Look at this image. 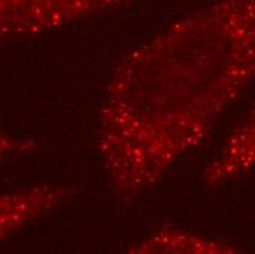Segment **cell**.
<instances>
[{
    "label": "cell",
    "instance_id": "obj_1",
    "mask_svg": "<svg viewBox=\"0 0 255 254\" xmlns=\"http://www.w3.org/2000/svg\"><path fill=\"white\" fill-rule=\"evenodd\" d=\"M255 79V0H216L128 51L109 79L97 147L132 202L203 144Z\"/></svg>",
    "mask_w": 255,
    "mask_h": 254
},
{
    "label": "cell",
    "instance_id": "obj_5",
    "mask_svg": "<svg viewBox=\"0 0 255 254\" xmlns=\"http://www.w3.org/2000/svg\"><path fill=\"white\" fill-rule=\"evenodd\" d=\"M142 254H226L238 253V247L228 241L195 234L191 231L163 227L128 249Z\"/></svg>",
    "mask_w": 255,
    "mask_h": 254
},
{
    "label": "cell",
    "instance_id": "obj_3",
    "mask_svg": "<svg viewBox=\"0 0 255 254\" xmlns=\"http://www.w3.org/2000/svg\"><path fill=\"white\" fill-rule=\"evenodd\" d=\"M74 193L75 190L71 187L54 184L0 193V243L68 203Z\"/></svg>",
    "mask_w": 255,
    "mask_h": 254
},
{
    "label": "cell",
    "instance_id": "obj_2",
    "mask_svg": "<svg viewBox=\"0 0 255 254\" xmlns=\"http://www.w3.org/2000/svg\"><path fill=\"white\" fill-rule=\"evenodd\" d=\"M133 0H0V46L53 31Z\"/></svg>",
    "mask_w": 255,
    "mask_h": 254
},
{
    "label": "cell",
    "instance_id": "obj_6",
    "mask_svg": "<svg viewBox=\"0 0 255 254\" xmlns=\"http://www.w3.org/2000/svg\"><path fill=\"white\" fill-rule=\"evenodd\" d=\"M34 150V141L18 138L0 128V165L15 156H21Z\"/></svg>",
    "mask_w": 255,
    "mask_h": 254
},
{
    "label": "cell",
    "instance_id": "obj_4",
    "mask_svg": "<svg viewBox=\"0 0 255 254\" xmlns=\"http://www.w3.org/2000/svg\"><path fill=\"white\" fill-rule=\"evenodd\" d=\"M255 171V104L226 140L220 152L208 162L203 172L207 185L214 187Z\"/></svg>",
    "mask_w": 255,
    "mask_h": 254
}]
</instances>
